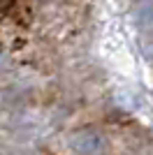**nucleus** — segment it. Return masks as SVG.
<instances>
[{
	"instance_id": "nucleus-3",
	"label": "nucleus",
	"mask_w": 153,
	"mask_h": 155,
	"mask_svg": "<svg viewBox=\"0 0 153 155\" xmlns=\"http://www.w3.org/2000/svg\"><path fill=\"white\" fill-rule=\"evenodd\" d=\"M141 51H144V56H146L148 60H153V35L144 37V42H141Z\"/></svg>"
},
{
	"instance_id": "nucleus-2",
	"label": "nucleus",
	"mask_w": 153,
	"mask_h": 155,
	"mask_svg": "<svg viewBox=\"0 0 153 155\" xmlns=\"http://www.w3.org/2000/svg\"><path fill=\"white\" fill-rule=\"evenodd\" d=\"M151 21H153V7L144 5V7H139V9L134 12V23H137L139 28H148Z\"/></svg>"
},
{
	"instance_id": "nucleus-1",
	"label": "nucleus",
	"mask_w": 153,
	"mask_h": 155,
	"mask_svg": "<svg viewBox=\"0 0 153 155\" xmlns=\"http://www.w3.org/2000/svg\"><path fill=\"white\" fill-rule=\"evenodd\" d=\"M67 146L74 155H102L107 148V139L93 127H81L70 134Z\"/></svg>"
},
{
	"instance_id": "nucleus-4",
	"label": "nucleus",
	"mask_w": 153,
	"mask_h": 155,
	"mask_svg": "<svg viewBox=\"0 0 153 155\" xmlns=\"http://www.w3.org/2000/svg\"><path fill=\"white\" fill-rule=\"evenodd\" d=\"M9 67H12V63H9V58H7L5 53H0V74H2V72H7V70H9Z\"/></svg>"
}]
</instances>
